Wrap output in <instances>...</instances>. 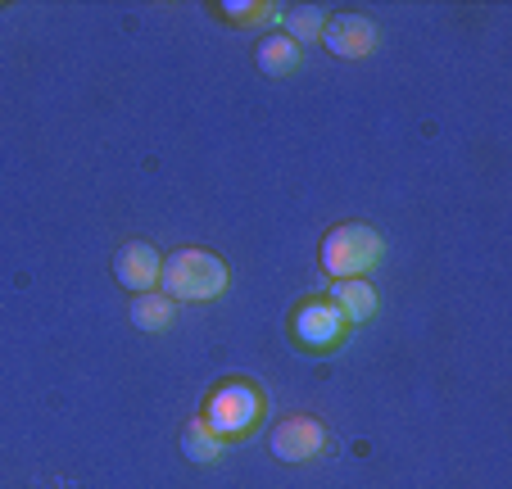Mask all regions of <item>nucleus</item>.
Segmentation results:
<instances>
[{
    "mask_svg": "<svg viewBox=\"0 0 512 489\" xmlns=\"http://www.w3.org/2000/svg\"><path fill=\"white\" fill-rule=\"evenodd\" d=\"M322 41H327L331 55H340V59H368L372 50H377V23L354 10L331 14L327 28H322Z\"/></svg>",
    "mask_w": 512,
    "mask_h": 489,
    "instance_id": "6",
    "label": "nucleus"
},
{
    "mask_svg": "<svg viewBox=\"0 0 512 489\" xmlns=\"http://www.w3.org/2000/svg\"><path fill=\"white\" fill-rule=\"evenodd\" d=\"M259 413H263V394L254 390V385L232 381L209 394L200 422L209 426L218 440H241V435H250V426L259 422Z\"/></svg>",
    "mask_w": 512,
    "mask_h": 489,
    "instance_id": "3",
    "label": "nucleus"
},
{
    "mask_svg": "<svg viewBox=\"0 0 512 489\" xmlns=\"http://www.w3.org/2000/svg\"><path fill=\"white\" fill-rule=\"evenodd\" d=\"M322 444H327V431H322L318 417H286V422L272 426V458L281 462H309L322 453Z\"/></svg>",
    "mask_w": 512,
    "mask_h": 489,
    "instance_id": "5",
    "label": "nucleus"
},
{
    "mask_svg": "<svg viewBox=\"0 0 512 489\" xmlns=\"http://www.w3.org/2000/svg\"><path fill=\"white\" fill-rule=\"evenodd\" d=\"M223 14L232 23H272L281 10H277V5H254V0H227Z\"/></svg>",
    "mask_w": 512,
    "mask_h": 489,
    "instance_id": "13",
    "label": "nucleus"
},
{
    "mask_svg": "<svg viewBox=\"0 0 512 489\" xmlns=\"http://www.w3.org/2000/svg\"><path fill=\"white\" fill-rule=\"evenodd\" d=\"M322 28H327V14H322L318 5H300V10L286 19V37L295 41V46H304V41L322 37Z\"/></svg>",
    "mask_w": 512,
    "mask_h": 489,
    "instance_id": "12",
    "label": "nucleus"
},
{
    "mask_svg": "<svg viewBox=\"0 0 512 489\" xmlns=\"http://www.w3.org/2000/svg\"><path fill=\"white\" fill-rule=\"evenodd\" d=\"M331 304L345 313V322H368L372 313H377V290H372L368 277H345V281H331Z\"/></svg>",
    "mask_w": 512,
    "mask_h": 489,
    "instance_id": "8",
    "label": "nucleus"
},
{
    "mask_svg": "<svg viewBox=\"0 0 512 489\" xmlns=\"http://www.w3.org/2000/svg\"><path fill=\"white\" fill-rule=\"evenodd\" d=\"M223 444H227V440H218V435H213L209 426L200 422V417H195V422L186 426V435H182V453H186L191 462H213L218 453H223Z\"/></svg>",
    "mask_w": 512,
    "mask_h": 489,
    "instance_id": "11",
    "label": "nucleus"
},
{
    "mask_svg": "<svg viewBox=\"0 0 512 489\" xmlns=\"http://www.w3.org/2000/svg\"><path fill=\"white\" fill-rule=\"evenodd\" d=\"M159 286L173 304H204L227 290V263L213 259L209 250H177L164 259Z\"/></svg>",
    "mask_w": 512,
    "mask_h": 489,
    "instance_id": "1",
    "label": "nucleus"
},
{
    "mask_svg": "<svg viewBox=\"0 0 512 489\" xmlns=\"http://www.w3.org/2000/svg\"><path fill=\"white\" fill-rule=\"evenodd\" d=\"M159 272H164V259H159L155 245L145 240H127L123 250L114 254V281L127 286L132 295H150L159 286Z\"/></svg>",
    "mask_w": 512,
    "mask_h": 489,
    "instance_id": "7",
    "label": "nucleus"
},
{
    "mask_svg": "<svg viewBox=\"0 0 512 489\" xmlns=\"http://www.w3.org/2000/svg\"><path fill=\"white\" fill-rule=\"evenodd\" d=\"M290 326H295V340L309 345V349H336L340 340H345V331H349L345 313H340L331 299H309V304H300Z\"/></svg>",
    "mask_w": 512,
    "mask_h": 489,
    "instance_id": "4",
    "label": "nucleus"
},
{
    "mask_svg": "<svg viewBox=\"0 0 512 489\" xmlns=\"http://www.w3.org/2000/svg\"><path fill=\"white\" fill-rule=\"evenodd\" d=\"M254 59H259V68L268 77H286V73H295L300 68V46L286 37V32H272V37H263L259 41V50H254Z\"/></svg>",
    "mask_w": 512,
    "mask_h": 489,
    "instance_id": "9",
    "label": "nucleus"
},
{
    "mask_svg": "<svg viewBox=\"0 0 512 489\" xmlns=\"http://www.w3.org/2000/svg\"><path fill=\"white\" fill-rule=\"evenodd\" d=\"M177 304L164 295V290H150V295H136L132 299V322L141 326V331H164L168 322H173Z\"/></svg>",
    "mask_w": 512,
    "mask_h": 489,
    "instance_id": "10",
    "label": "nucleus"
},
{
    "mask_svg": "<svg viewBox=\"0 0 512 489\" xmlns=\"http://www.w3.org/2000/svg\"><path fill=\"white\" fill-rule=\"evenodd\" d=\"M381 254H386V240H381V231H372L368 222H345V227H331L327 236H322V272H327L331 281H345V277H363V272H372L381 263Z\"/></svg>",
    "mask_w": 512,
    "mask_h": 489,
    "instance_id": "2",
    "label": "nucleus"
}]
</instances>
